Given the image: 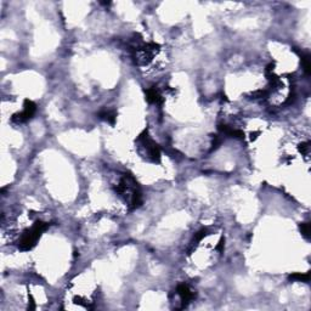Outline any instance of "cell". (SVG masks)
Wrapping results in <instances>:
<instances>
[{
  "label": "cell",
  "instance_id": "1",
  "mask_svg": "<svg viewBox=\"0 0 311 311\" xmlns=\"http://www.w3.org/2000/svg\"><path fill=\"white\" fill-rule=\"evenodd\" d=\"M139 148L140 153L148 161L158 162L161 158V150H159L158 145L147 135L146 131L139 137Z\"/></svg>",
  "mask_w": 311,
  "mask_h": 311
},
{
  "label": "cell",
  "instance_id": "2",
  "mask_svg": "<svg viewBox=\"0 0 311 311\" xmlns=\"http://www.w3.org/2000/svg\"><path fill=\"white\" fill-rule=\"evenodd\" d=\"M175 294L179 299L178 303H180L181 304V308L186 307V305L189 304L191 301H193V298H195V292H193L192 288L186 284L178 286Z\"/></svg>",
  "mask_w": 311,
  "mask_h": 311
},
{
  "label": "cell",
  "instance_id": "3",
  "mask_svg": "<svg viewBox=\"0 0 311 311\" xmlns=\"http://www.w3.org/2000/svg\"><path fill=\"white\" fill-rule=\"evenodd\" d=\"M301 230H302V234L304 235L305 237H309V235H310V225H309V224H308V223L302 224Z\"/></svg>",
  "mask_w": 311,
  "mask_h": 311
}]
</instances>
